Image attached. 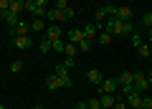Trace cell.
I'll use <instances>...</instances> for the list:
<instances>
[{"instance_id":"cell-41","label":"cell","mask_w":152,"mask_h":109,"mask_svg":"<svg viewBox=\"0 0 152 109\" xmlns=\"http://www.w3.org/2000/svg\"><path fill=\"white\" fill-rule=\"evenodd\" d=\"M0 109H8V107H5V104H0Z\"/></svg>"},{"instance_id":"cell-36","label":"cell","mask_w":152,"mask_h":109,"mask_svg":"<svg viewBox=\"0 0 152 109\" xmlns=\"http://www.w3.org/2000/svg\"><path fill=\"white\" fill-rule=\"evenodd\" d=\"M61 64H64V66H66V69H71V66H74V64H76V59H71V56H66V59H64V61H61Z\"/></svg>"},{"instance_id":"cell-38","label":"cell","mask_w":152,"mask_h":109,"mask_svg":"<svg viewBox=\"0 0 152 109\" xmlns=\"http://www.w3.org/2000/svg\"><path fill=\"white\" fill-rule=\"evenodd\" d=\"M36 5H41V8H48V0H36Z\"/></svg>"},{"instance_id":"cell-18","label":"cell","mask_w":152,"mask_h":109,"mask_svg":"<svg viewBox=\"0 0 152 109\" xmlns=\"http://www.w3.org/2000/svg\"><path fill=\"white\" fill-rule=\"evenodd\" d=\"M3 18H5V23H8L10 28H15V26H18V20H20V15H15V13H10V10L3 13Z\"/></svg>"},{"instance_id":"cell-12","label":"cell","mask_w":152,"mask_h":109,"mask_svg":"<svg viewBox=\"0 0 152 109\" xmlns=\"http://www.w3.org/2000/svg\"><path fill=\"white\" fill-rule=\"evenodd\" d=\"M127 107H132V109H142V94H140V91H132L129 97H127Z\"/></svg>"},{"instance_id":"cell-15","label":"cell","mask_w":152,"mask_h":109,"mask_svg":"<svg viewBox=\"0 0 152 109\" xmlns=\"http://www.w3.org/2000/svg\"><path fill=\"white\" fill-rule=\"evenodd\" d=\"M132 81H134V71H122L119 76H117V84L119 86L122 84H132Z\"/></svg>"},{"instance_id":"cell-31","label":"cell","mask_w":152,"mask_h":109,"mask_svg":"<svg viewBox=\"0 0 152 109\" xmlns=\"http://www.w3.org/2000/svg\"><path fill=\"white\" fill-rule=\"evenodd\" d=\"M142 109H152V97L142 94Z\"/></svg>"},{"instance_id":"cell-11","label":"cell","mask_w":152,"mask_h":109,"mask_svg":"<svg viewBox=\"0 0 152 109\" xmlns=\"http://www.w3.org/2000/svg\"><path fill=\"white\" fill-rule=\"evenodd\" d=\"M28 31H31V23L18 20V26H15V28H10V36H28Z\"/></svg>"},{"instance_id":"cell-25","label":"cell","mask_w":152,"mask_h":109,"mask_svg":"<svg viewBox=\"0 0 152 109\" xmlns=\"http://www.w3.org/2000/svg\"><path fill=\"white\" fill-rule=\"evenodd\" d=\"M140 23H142L145 28H152V13H145V15L140 18Z\"/></svg>"},{"instance_id":"cell-9","label":"cell","mask_w":152,"mask_h":109,"mask_svg":"<svg viewBox=\"0 0 152 109\" xmlns=\"http://www.w3.org/2000/svg\"><path fill=\"white\" fill-rule=\"evenodd\" d=\"M31 43H33L31 36H13V46H15V48H20V51L31 48Z\"/></svg>"},{"instance_id":"cell-26","label":"cell","mask_w":152,"mask_h":109,"mask_svg":"<svg viewBox=\"0 0 152 109\" xmlns=\"http://www.w3.org/2000/svg\"><path fill=\"white\" fill-rule=\"evenodd\" d=\"M76 48L81 51V53H86V51H89V48H91V41H89V38H84V41H81V43L76 46Z\"/></svg>"},{"instance_id":"cell-21","label":"cell","mask_w":152,"mask_h":109,"mask_svg":"<svg viewBox=\"0 0 152 109\" xmlns=\"http://www.w3.org/2000/svg\"><path fill=\"white\" fill-rule=\"evenodd\" d=\"M64 56H71V59H74V56H76V43H69V41H66V46H64Z\"/></svg>"},{"instance_id":"cell-5","label":"cell","mask_w":152,"mask_h":109,"mask_svg":"<svg viewBox=\"0 0 152 109\" xmlns=\"http://www.w3.org/2000/svg\"><path fill=\"white\" fill-rule=\"evenodd\" d=\"M117 89H119L117 79H104V81L99 84V94H117Z\"/></svg>"},{"instance_id":"cell-14","label":"cell","mask_w":152,"mask_h":109,"mask_svg":"<svg viewBox=\"0 0 152 109\" xmlns=\"http://www.w3.org/2000/svg\"><path fill=\"white\" fill-rule=\"evenodd\" d=\"M99 99H102V109H112L117 102V94H99Z\"/></svg>"},{"instance_id":"cell-33","label":"cell","mask_w":152,"mask_h":109,"mask_svg":"<svg viewBox=\"0 0 152 109\" xmlns=\"http://www.w3.org/2000/svg\"><path fill=\"white\" fill-rule=\"evenodd\" d=\"M10 3H13V0H0V15H3V13H8Z\"/></svg>"},{"instance_id":"cell-1","label":"cell","mask_w":152,"mask_h":109,"mask_svg":"<svg viewBox=\"0 0 152 109\" xmlns=\"http://www.w3.org/2000/svg\"><path fill=\"white\" fill-rule=\"evenodd\" d=\"M104 31H109L112 36H132L134 33V23L132 20H117V18H109L107 26H104Z\"/></svg>"},{"instance_id":"cell-27","label":"cell","mask_w":152,"mask_h":109,"mask_svg":"<svg viewBox=\"0 0 152 109\" xmlns=\"http://www.w3.org/2000/svg\"><path fill=\"white\" fill-rule=\"evenodd\" d=\"M64 46H66L64 38H61V41H53V48H51V51H56V53H64Z\"/></svg>"},{"instance_id":"cell-16","label":"cell","mask_w":152,"mask_h":109,"mask_svg":"<svg viewBox=\"0 0 152 109\" xmlns=\"http://www.w3.org/2000/svg\"><path fill=\"white\" fill-rule=\"evenodd\" d=\"M46 18H33L31 20V31H36V33H41V31H46Z\"/></svg>"},{"instance_id":"cell-13","label":"cell","mask_w":152,"mask_h":109,"mask_svg":"<svg viewBox=\"0 0 152 109\" xmlns=\"http://www.w3.org/2000/svg\"><path fill=\"white\" fill-rule=\"evenodd\" d=\"M46 89H51V91H53V89H64V79L56 76V74L48 76V79H46Z\"/></svg>"},{"instance_id":"cell-22","label":"cell","mask_w":152,"mask_h":109,"mask_svg":"<svg viewBox=\"0 0 152 109\" xmlns=\"http://www.w3.org/2000/svg\"><path fill=\"white\" fill-rule=\"evenodd\" d=\"M137 53H140V56H152L150 43H140V46H137Z\"/></svg>"},{"instance_id":"cell-30","label":"cell","mask_w":152,"mask_h":109,"mask_svg":"<svg viewBox=\"0 0 152 109\" xmlns=\"http://www.w3.org/2000/svg\"><path fill=\"white\" fill-rule=\"evenodd\" d=\"M10 71H13V74H20V71H23V61H13V64H10Z\"/></svg>"},{"instance_id":"cell-3","label":"cell","mask_w":152,"mask_h":109,"mask_svg":"<svg viewBox=\"0 0 152 109\" xmlns=\"http://www.w3.org/2000/svg\"><path fill=\"white\" fill-rule=\"evenodd\" d=\"M132 84H134V89H137L140 94H147V91H150V81H147V74H140V71H137V74H134V81H132Z\"/></svg>"},{"instance_id":"cell-42","label":"cell","mask_w":152,"mask_h":109,"mask_svg":"<svg viewBox=\"0 0 152 109\" xmlns=\"http://www.w3.org/2000/svg\"><path fill=\"white\" fill-rule=\"evenodd\" d=\"M36 109H43V107H38V104H36Z\"/></svg>"},{"instance_id":"cell-23","label":"cell","mask_w":152,"mask_h":109,"mask_svg":"<svg viewBox=\"0 0 152 109\" xmlns=\"http://www.w3.org/2000/svg\"><path fill=\"white\" fill-rule=\"evenodd\" d=\"M38 48H41V53H48V51L53 48V43H51L48 38H43V41H41V43H38Z\"/></svg>"},{"instance_id":"cell-32","label":"cell","mask_w":152,"mask_h":109,"mask_svg":"<svg viewBox=\"0 0 152 109\" xmlns=\"http://www.w3.org/2000/svg\"><path fill=\"white\" fill-rule=\"evenodd\" d=\"M104 15H109L107 8H99V10H96V20H94V23H102V20H104Z\"/></svg>"},{"instance_id":"cell-34","label":"cell","mask_w":152,"mask_h":109,"mask_svg":"<svg viewBox=\"0 0 152 109\" xmlns=\"http://www.w3.org/2000/svg\"><path fill=\"white\" fill-rule=\"evenodd\" d=\"M53 8H58V10H66V8H69V3H66V0H53Z\"/></svg>"},{"instance_id":"cell-19","label":"cell","mask_w":152,"mask_h":109,"mask_svg":"<svg viewBox=\"0 0 152 109\" xmlns=\"http://www.w3.org/2000/svg\"><path fill=\"white\" fill-rule=\"evenodd\" d=\"M8 10H10V13H15V15H20V13H23V0H13Z\"/></svg>"},{"instance_id":"cell-10","label":"cell","mask_w":152,"mask_h":109,"mask_svg":"<svg viewBox=\"0 0 152 109\" xmlns=\"http://www.w3.org/2000/svg\"><path fill=\"white\" fill-rule=\"evenodd\" d=\"M86 81H89V84H96V86H99V84L104 81V74H102L99 69H89V71H86Z\"/></svg>"},{"instance_id":"cell-4","label":"cell","mask_w":152,"mask_h":109,"mask_svg":"<svg viewBox=\"0 0 152 109\" xmlns=\"http://www.w3.org/2000/svg\"><path fill=\"white\" fill-rule=\"evenodd\" d=\"M46 38H48L51 43H53V41H61V38H64V31H61L58 23H51V26L46 28Z\"/></svg>"},{"instance_id":"cell-28","label":"cell","mask_w":152,"mask_h":109,"mask_svg":"<svg viewBox=\"0 0 152 109\" xmlns=\"http://www.w3.org/2000/svg\"><path fill=\"white\" fill-rule=\"evenodd\" d=\"M129 41H132V46H134V48H137L140 43H145V38H142V36H137V33H132V36H129Z\"/></svg>"},{"instance_id":"cell-17","label":"cell","mask_w":152,"mask_h":109,"mask_svg":"<svg viewBox=\"0 0 152 109\" xmlns=\"http://www.w3.org/2000/svg\"><path fill=\"white\" fill-rule=\"evenodd\" d=\"M96 43H99V46H109V43H112V33L102 28V33L96 36Z\"/></svg>"},{"instance_id":"cell-29","label":"cell","mask_w":152,"mask_h":109,"mask_svg":"<svg viewBox=\"0 0 152 109\" xmlns=\"http://www.w3.org/2000/svg\"><path fill=\"white\" fill-rule=\"evenodd\" d=\"M46 13H48V8H41V5H36L33 15H36V18H46Z\"/></svg>"},{"instance_id":"cell-39","label":"cell","mask_w":152,"mask_h":109,"mask_svg":"<svg viewBox=\"0 0 152 109\" xmlns=\"http://www.w3.org/2000/svg\"><path fill=\"white\" fill-rule=\"evenodd\" d=\"M76 109H89V107H86V102H76Z\"/></svg>"},{"instance_id":"cell-8","label":"cell","mask_w":152,"mask_h":109,"mask_svg":"<svg viewBox=\"0 0 152 109\" xmlns=\"http://www.w3.org/2000/svg\"><path fill=\"white\" fill-rule=\"evenodd\" d=\"M84 38H86V36H84V31H81V28H71V31L66 33V41H69V43H76V46L81 43Z\"/></svg>"},{"instance_id":"cell-2","label":"cell","mask_w":152,"mask_h":109,"mask_svg":"<svg viewBox=\"0 0 152 109\" xmlns=\"http://www.w3.org/2000/svg\"><path fill=\"white\" fill-rule=\"evenodd\" d=\"M107 13L112 18H117V20H124V23L132 20V15H134L129 5H107Z\"/></svg>"},{"instance_id":"cell-35","label":"cell","mask_w":152,"mask_h":109,"mask_svg":"<svg viewBox=\"0 0 152 109\" xmlns=\"http://www.w3.org/2000/svg\"><path fill=\"white\" fill-rule=\"evenodd\" d=\"M112 109H127V102L117 97V102H114V107H112Z\"/></svg>"},{"instance_id":"cell-6","label":"cell","mask_w":152,"mask_h":109,"mask_svg":"<svg viewBox=\"0 0 152 109\" xmlns=\"http://www.w3.org/2000/svg\"><path fill=\"white\" fill-rule=\"evenodd\" d=\"M81 31H84V36H86L89 41H94V38L99 36V33H102V26H99V23H86V26H84Z\"/></svg>"},{"instance_id":"cell-37","label":"cell","mask_w":152,"mask_h":109,"mask_svg":"<svg viewBox=\"0 0 152 109\" xmlns=\"http://www.w3.org/2000/svg\"><path fill=\"white\" fill-rule=\"evenodd\" d=\"M64 13H66V18H74V15H76V10H74V8H71V5H69V8H66V10H64Z\"/></svg>"},{"instance_id":"cell-20","label":"cell","mask_w":152,"mask_h":109,"mask_svg":"<svg viewBox=\"0 0 152 109\" xmlns=\"http://www.w3.org/2000/svg\"><path fill=\"white\" fill-rule=\"evenodd\" d=\"M86 107H89V109H102V99H99V97L86 99Z\"/></svg>"},{"instance_id":"cell-43","label":"cell","mask_w":152,"mask_h":109,"mask_svg":"<svg viewBox=\"0 0 152 109\" xmlns=\"http://www.w3.org/2000/svg\"><path fill=\"white\" fill-rule=\"evenodd\" d=\"M150 91H152V86H150Z\"/></svg>"},{"instance_id":"cell-7","label":"cell","mask_w":152,"mask_h":109,"mask_svg":"<svg viewBox=\"0 0 152 109\" xmlns=\"http://www.w3.org/2000/svg\"><path fill=\"white\" fill-rule=\"evenodd\" d=\"M46 20H51V23H61V20H69V18H66V13L58 10V8H48V13H46Z\"/></svg>"},{"instance_id":"cell-40","label":"cell","mask_w":152,"mask_h":109,"mask_svg":"<svg viewBox=\"0 0 152 109\" xmlns=\"http://www.w3.org/2000/svg\"><path fill=\"white\" fill-rule=\"evenodd\" d=\"M147 81H150V86H152V71H150V74H147Z\"/></svg>"},{"instance_id":"cell-24","label":"cell","mask_w":152,"mask_h":109,"mask_svg":"<svg viewBox=\"0 0 152 109\" xmlns=\"http://www.w3.org/2000/svg\"><path fill=\"white\" fill-rule=\"evenodd\" d=\"M23 10L33 15V10H36V0H23Z\"/></svg>"}]
</instances>
